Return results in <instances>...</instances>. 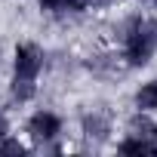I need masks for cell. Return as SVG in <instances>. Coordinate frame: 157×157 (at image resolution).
<instances>
[{
	"label": "cell",
	"instance_id": "obj_1",
	"mask_svg": "<svg viewBox=\"0 0 157 157\" xmlns=\"http://www.w3.org/2000/svg\"><path fill=\"white\" fill-rule=\"evenodd\" d=\"M120 40H123V59L129 68L148 65L157 52V16L126 19V25L120 28Z\"/></svg>",
	"mask_w": 157,
	"mask_h": 157
},
{
	"label": "cell",
	"instance_id": "obj_2",
	"mask_svg": "<svg viewBox=\"0 0 157 157\" xmlns=\"http://www.w3.org/2000/svg\"><path fill=\"white\" fill-rule=\"evenodd\" d=\"M43 49L37 43H19L16 46V59H13V74L16 77H28L37 80V74L43 71Z\"/></svg>",
	"mask_w": 157,
	"mask_h": 157
},
{
	"label": "cell",
	"instance_id": "obj_3",
	"mask_svg": "<svg viewBox=\"0 0 157 157\" xmlns=\"http://www.w3.org/2000/svg\"><path fill=\"white\" fill-rule=\"evenodd\" d=\"M59 132H62V120H59L52 111H37V114L28 117V136H31L37 145H49Z\"/></svg>",
	"mask_w": 157,
	"mask_h": 157
},
{
	"label": "cell",
	"instance_id": "obj_4",
	"mask_svg": "<svg viewBox=\"0 0 157 157\" xmlns=\"http://www.w3.org/2000/svg\"><path fill=\"white\" fill-rule=\"evenodd\" d=\"M80 129H83V136L90 139V142H105L108 136H111V120L102 114V111H90V114H83V120H80Z\"/></svg>",
	"mask_w": 157,
	"mask_h": 157
},
{
	"label": "cell",
	"instance_id": "obj_5",
	"mask_svg": "<svg viewBox=\"0 0 157 157\" xmlns=\"http://www.w3.org/2000/svg\"><path fill=\"white\" fill-rule=\"evenodd\" d=\"M136 108L145 114H157V80H148L136 90Z\"/></svg>",
	"mask_w": 157,
	"mask_h": 157
},
{
	"label": "cell",
	"instance_id": "obj_6",
	"mask_svg": "<svg viewBox=\"0 0 157 157\" xmlns=\"http://www.w3.org/2000/svg\"><path fill=\"white\" fill-rule=\"evenodd\" d=\"M34 93H37V80H28V77H16V74H13V83H10V96H13V102L25 105V102L34 99Z\"/></svg>",
	"mask_w": 157,
	"mask_h": 157
},
{
	"label": "cell",
	"instance_id": "obj_7",
	"mask_svg": "<svg viewBox=\"0 0 157 157\" xmlns=\"http://www.w3.org/2000/svg\"><path fill=\"white\" fill-rule=\"evenodd\" d=\"M157 126L151 123V117L145 111H139L136 117H129V136H139V139H154Z\"/></svg>",
	"mask_w": 157,
	"mask_h": 157
},
{
	"label": "cell",
	"instance_id": "obj_8",
	"mask_svg": "<svg viewBox=\"0 0 157 157\" xmlns=\"http://www.w3.org/2000/svg\"><path fill=\"white\" fill-rule=\"evenodd\" d=\"M120 154H154V139H139V136H129L117 145Z\"/></svg>",
	"mask_w": 157,
	"mask_h": 157
},
{
	"label": "cell",
	"instance_id": "obj_9",
	"mask_svg": "<svg viewBox=\"0 0 157 157\" xmlns=\"http://www.w3.org/2000/svg\"><path fill=\"white\" fill-rule=\"evenodd\" d=\"M40 10H46V13H83L86 0H40Z\"/></svg>",
	"mask_w": 157,
	"mask_h": 157
},
{
	"label": "cell",
	"instance_id": "obj_10",
	"mask_svg": "<svg viewBox=\"0 0 157 157\" xmlns=\"http://www.w3.org/2000/svg\"><path fill=\"white\" fill-rule=\"evenodd\" d=\"M86 65H90V71H96V74H114V71H117V56H93Z\"/></svg>",
	"mask_w": 157,
	"mask_h": 157
},
{
	"label": "cell",
	"instance_id": "obj_11",
	"mask_svg": "<svg viewBox=\"0 0 157 157\" xmlns=\"http://www.w3.org/2000/svg\"><path fill=\"white\" fill-rule=\"evenodd\" d=\"M0 154H3V157H6V154H19V157H22V154H28V148H25L19 139L3 136V139H0Z\"/></svg>",
	"mask_w": 157,
	"mask_h": 157
},
{
	"label": "cell",
	"instance_id": "obj_12",
	"mask_svg": "<svg viewBox=\"0 0 157 157\" xmlns=\"http://www.w3.org/2000/svg\"><path fill=\"white\" fill-rule=\"evenodd\" d=\"M114 0H86V10H108Z\"/></svg>",
	"mask_w": 157,
	"mask_h": 157
},
{
	"label": "cell",
	"instance_id": "obj_13",
	"mask_svg": "<svg viewBox=\"0 0 157 157\" xmlns=\"http://www.w3.org/2000/svg\"><path fill=\"white\" fill-rule=\"evenodd\" d=\"M3 136H10V120H6V114L0 111V139Z\"/></svg>",
	"mask_w": 157,
	"mask_h": 157
},
{
	"label": "cell",
	"instance_id": "obj_14",
	"mask_svg": "<svg viewBox=\"0 0 157 157\" xmlns=\"http://www.w3.org/2000/svg\"><path fill=\"white\" fill-rule=\"evenodd\" d=\"M154 151H157V132H154Z\"/></svg>",
	"mask_w": 157,
	"mask_h": 157
},
{
	"label": "cell",
	"instance_id": "obj_15",
	"mask_svg": "<svg viewBox=\"0 0 157 157\" xmlns=\"http://www.w3.org/2000/svg\"><path fill=\"white\" fill-rule=\"evenodd\" d=\"M151 3H157V0H151Z\"/></svg>",
	"mask_w": 157,
	"mask_h": 157
}]
</instances>
